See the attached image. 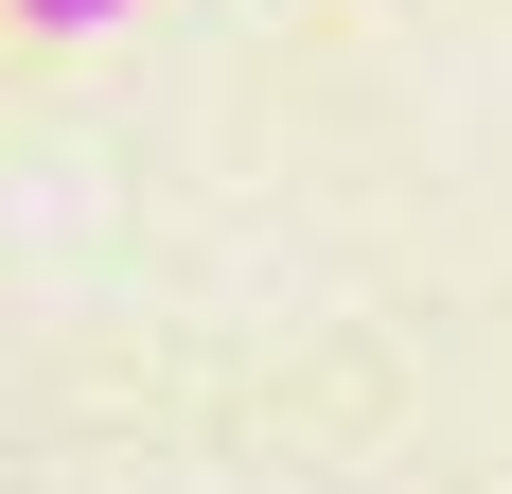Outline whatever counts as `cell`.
<instances>
[{"label": "cell", "mask_w": 512, "mask_h": 494, "mask_svg": "<svg viewBox=\"0 0 512 494\" xmlns=\"http://www.w3.org/2000/svg\"><path fill=\"white\" fill-rule=\"evenodd\" d=\"M36 36H106V18H142V0H18Z\"/></svg>", "instance_id": "1"}]
</instances>
